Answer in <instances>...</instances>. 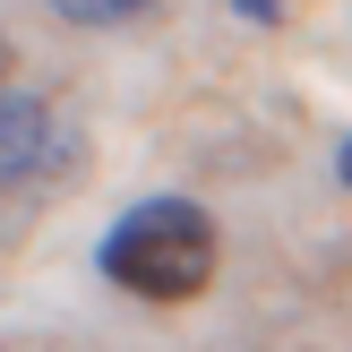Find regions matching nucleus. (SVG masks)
<instances>
[{
  "mask_svg": "<svg viewBox=\"0 0 352 352\" xmlns=\"http://www.w3.org/2000/svg\"><path fill=\"white\" fill-rule=\"evenodd\" d=\"M95 267H103V284H120L129 301H198V292L215 284V223L189 198H146V206H129V215L103 232Z\"/></svg>",
  "mask_w": 352,
  "mask_h": 352,
  "instance_id": "obj_1",
  "label": "nucleus"
},
{
  "mask_svg": "<svg viewBox=\"0 0 352 352\" xmlns=\"http://www.w3.org/2000/svg\"><path fill=\"white\" fill-rule=\"evenodd\" d=\"M241 17H258V26H275V0H241Z\"/></svg>",
  "mask_w": 352,
  "mask_h": 352,
  "instance_id": "obj_4",
  "label": "nucleus"
},
{
  "mask_svg": "<svg viewBox=\"0 0 352 352\" xmlns=\"http://www.w3.org/2000/svg\"><path fill=\"white\" fill-rule=\"evenodd\" d=\"M17 78V52H9V34H0V86H9Z\"/></svg>",
  "mask_w": 352,
  "mask_h": 352,
  "instance_id": "obj_5",
  "label": "nucleus"
},
{
  "mask_svg": "<svg viewBox=\"0 0 352 352\" xmlns=\"http://www.w3.org/2000/svg\"><path fill=\"white\" fill-rule=\"evenodd\" d=\"M336 172H344V189H352V138H344V164H336Z\"/></svg>",
  "mask_w": 352,
  "mask_h": 352,
  "instance_id": "obj_6",
  "label": "nucleus"
},
{
  "mask_svg": "<svg viewBox=\"0 0 352 352\" xmlns=\"http://www.w3.org/2000/svg\"><path fill=\"white\" fill-rule=\"evenodd\" d=\"M52 9H60L69 26H120V17H138V9H155V0H52Z\"/></svg>",
  "mask_w": 352,
  "mask_h": 352,
  "instance_id": "obj_3",
  "label": "nucleus"
},
{
  "mask_svg": "<svg viewBox=\"0 0 352 352\" xmlns=\"http://www.w3.org/2000/svg\"><path fill=\"white\" fill-rule=\"evenodd\" d=\"M60 155H69L60 112H52L43 95H26V86H0V189L60 172Z\"/></svg>",
  "mask_w": 352,
  "mask_h": 352,
  "instance_id": "obj_2",
  "label": "nucleus"
}]
</instances>
